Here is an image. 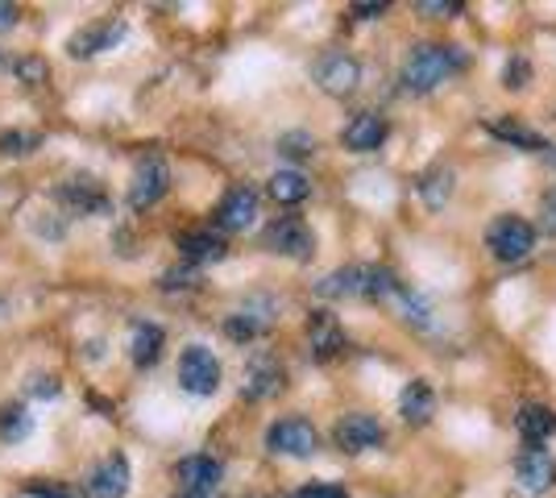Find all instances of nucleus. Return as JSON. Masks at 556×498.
Returning <instances> with one entry per match:
<instances>
[{
    "label": "nucleus",
    "instance_id": "ddd939ff",
    "mask_svg": "<svg viewBox=\"0 0 556 498\" xmlns=\"http://www.w3.org/2000/svg\"><path fill=\"white\" fill-rule=\"evenodd\" d=\"M257 220V191L254 188H232L220 208H216V225L225 233H245L250 225Z\"/></svg>",
    "mask_w": 556,
    "mask_h": 498
},
{
    "label": "nucleus",
    "instance_id": "2eb2a0df",
    "mask_svg": "<svg viewBox=\"0 0 556 498\" xmlns=\"http://www.w3.org/2000/svg\"><path fill=\"white\" fill-rule=\"evenodd\" d=\"M515 474H519V482H523L528 495H544V490H553L556 486V457L548 449L532 445V449L519 457Z\"/></svg>",
    "mask_w": 556,
    "mask_h": 498
},
{
    "label": "nucleus",
    "instance_id": "412c9836",
    "mask_svg": "<svg viewBox=\"0 0 556 498\" xmlns=\"http://www.w3.org/2000/svg\"><path fill=\"white\" fill-rule=\"evenodd\" d=\"M519 432H523L528 445H544V440L556 432V411L544 404H528L523 411H519Z\"/></svg>",
    "mask_w": 556,
    "mask_h": 498
},
{
    "label": "nucleus",
    "instance_id": "9d476101",
    "mask_svg": "<svg viewBox=\"0 0 556 498\" xmlns=\"http://www.w3.org/2000/svg\"><path fill=\"white\" fill-rule=\"evenodd\" d=\"M125 34H129V25L121 22V17L84 25L79 34H71L67 38V54L71 59H92V54H100V50H113L116 42H125Z\"/></svg>",
    "mask_w": 556,
    "mask_h": 498
},
{
    "label": "nucleus",
    "instance_id": "f704fd0d",
    "mask_svg": "<svg viewBox=\"0 0 556 498\" xmlns=\"http://www.w3.org/2000/svg\"><path fill=\"white\" fill-rule=\"evenodd\" d=\"M528 63H523V59H510L507 63V72H503V84H507V88H528Z\"/></svg>",
    "mask_w": 556,
    "mask_h": 498
},
{
    "label": "nucleus",
    "instance_id": "b1692460",
    "mask_svg": "<svg viewBox=\"0 0 556 498\" xmlns=\"http://www.w3.org/2000/svg\"><path fill=\"white\" fill-rule=\"evenodd\" d=\"M270 195L278 204H303L312 195V183L303 179L300 170H278V175H270Z\"/></svg>",
    "mask_w": 556,
    "mask_h": 498
},
{
    "label": "nucleus",
    "instance_id": "c9c22d12",
    "mask_svg": "<svg viewBox=\"0 0 556 498\" xmlns=\"http://www.w3.org/2000/svg\"><path fill=\"white\" fill-rule=\"evenodd\" d=\"M540 225H544V233H556V191L540 200Z\"/></svg>",
    "mask_w": 556,
    "mask_h": 498
},
{
    "label": "nucleus",
    "instance_id": "bb28decb",
    "mask_svg": "<svg viewBox=\"0 0 556 498\" xmlns=\"http://www.w3.org/2000/svg\"><path fill=\"white\" fill-rule=\"evenodd\" d=\"M270 329V316H254V311H232L229 320H225V332H229L232 341H254L257 332Z\"/></svg>",
    "mask_w": 556,
    "mask_h": 498
},
{
    "label": "nucleus",
    "instance_id": "f03ea898",
    "mask_svg": "<svg viewBox=\"0 0 556 498\" xmlns=\"http://www.w3.org/2000/svg\"><path fill=\"white\" fill-rule=\"evenodd\" d=\"M462 50L457 47H437V42H424L407 54V63H403V88L407 92H437L448 75L462 72Z\"/></svg>",
    "mask_w": 556,
    "mask_h": 498
},
{
    "label": "nucleus",
    "instance_id": "a878e982",
    "mask_svg": "<svg viewBox=\"0 0 556 498\" xmlns=\"http://www.w3.org/2000/svg\"><path fill=\"white\" fill-rule=\"evenodd\" d=\"M34 432V416L25 411V407H0V440H9V445H17Z\"/></svg>",
    "mask_w": 556,
    "mask_h": 498
},
{
    "label": "nucleus",
    "instance_id": "4be33fe9",
    "mask_svg": "<svg viewBox=\"0 0 556 498\" xmlns=\"http://www.w3.org/2000/svg\"><path fill=\"white\" fill-rule=\"evenodd\" d=\"M179 250H184V258L195 266V261H220L225 258V238L220 233H184L179 238Z\"/></svg>",
    "mask_w": 556,
    "mask_h": 498
},
{
    "label": "nucleus",
    "instance_id": "5701e85b",
    "mask_svg": "<svg viewBox=\"0 0 556 498\" xmlns=\"http://www.w3.org/2000/svg\"><path fill=\"white\" fill-rule=\"evenodd\" d=\"M453 170L448 166H432L424 179H419V200L428 204V208H444L448 204V195H453Z\"/></svg>",
    "mask_w": 556,
    "mask_h": 498
},
{
    "label": "nucleus",
    "instance_id": "aec40b11",
    "mask_svg": "<svg viewBox=\"0 0 556 498\" xmlns=\"http://www.w3.org/2000/svg\"><path fill=\"white\" fill-rule=\"evenodd\" d=\"M163 329L159 324H146V320H138L134 324V332H129V357L138 361V366H154L159 361V354H163Z\"/></svg>",
    "mask_w": 556,
    "mask_h": 498
},
{
    "label": "nucleus",
    "instance_id": "dca6fc26",
    "mask_svg": "<svg viewBox=\"0 0 556 498\" xmlns=\"http://www.w3.org/2000/svg\"><path fill=\"white\" fill-rule=\"evenodd\" d=\"M337 445L345 452H366V449H378L382 445V424L366 416V411H353L345 416L341 424H337Z\"/></svg>",
    "mask_w": 556,
    "mask_h": 498
},
{
    "label": "nucleus",
    "instance_id": "7ed1b4c3",
    "mask_svg": "<svg viewBox=\"0 0 556 498\" xmlns=\"http://www.w3.org/2000/svg\"><path fill=\"white\" fill-rule=\"evenodd\" d=\"M486 245L498 261H523L535 250V229L523 216H498L486 229Z\"/></svg>",
    "mask_w": 556,
    "mask_h": 498
},
{
    "label": "nucleus",
    "instance_id": "e433bc0d",
    "mask_svg": "<svg viewBox=\"0 0 556 498\" xmlns=\"http://www.w3.org/2000/svg\"><path fill=\"white\" fill-rule=\"evenodd\" d=\"M191 279H195V270H170V274H163V286L179 291V286H191Z\"/></svg>",
    "mask_w": 556,
    "mask_h": 498
},
{
    "label": "nucleus",
    "instance_id": "f3484780",
    "mask_svg": "<svg viewBox=\"0 0 556 498\" xmlns=\"http://www.w3.org/2000/svg\"><path fill=\"white\" fill-rule=\"evenodd\" d=\"M282 382H287V374H282V366H278L275 357H257L254 366H250V374H245V382H241V395L245 399H275L278 391H282Z\"/></svg>",
    "mask_w": 556,
    "mask_h": 498
},
{
    "label": "nucleus",
    "instance_id": "39448f33",
    "mask_svg": "<svg viewBox=\"0 0 556 498\" xmlns=\"http://www.w3.org/2000/svg\"><path fill=\"white\" fill-rule=\"evenodd\" d=\"M179 386L187 395H200V399L216 395L220 391V361H216V354L204 349V345H187L179 354Z\"/></svg>",
    "mask_w": 556,
    "mask_h": 498
},
{
    "label": "nucleus",
    "instance_id": "7c9ffc66",
    "mask_svg": "<svg viewBox=\"0 0 556 498\" xmlns=\"http://www.w3.org/2000/svg\"><path fill=\"white\" fill-rule=\"evenodd\" d=\"M25 391H29L34 399H59V379H54V374H38V379L25 382Z\"/></svg>",
    "mask_w": 556,
    "mask_h": 498
},
{
    "label": "nucleus",
    "instance_id": "cd10ccee",
    "mask_svg": "<svg viewBox=\"0 0 556 498\" xmlns=\"http://www.w3.org/2000/svg\"><path fill=\"white\" fill-rule=\"evenodd\" d=\"M13 72H17V79H22V84H47V79H50L47 59H38V54H25V59H17V63H13Z\"/></svg>",
    "mask_w": 556,
    "mask_h": 498
},
{
    "label": "nucleus",
    "instance_id": "0eeeda50",
    "mask_svg": "<svg viewBox=\"0 0 556 498\" xmlns=\"http://www.w3.org/2000/svg\"><path fill=\"white\" fill-rule=\"evenodd\" d=\"M316 445H320L316 427L300 420V416H287V420L270 424V432H266V449L282 452V457H312Z\"/></svg>",
    "mask_w": 556,
    "mask_h": 498
},
{
    "label": "nucleus",
    "instance_id": "393cba45",
    "mask_svg": "<svg viewBox=\"0 0 556 498\" xmlns=\"http://www.w3.org/2000/svg\"><path fill=\"white\" fill-rule=\"evenodd\" d=\"M47 142L38 129H4L0 133V154L4 158H25V154H34L38 145Z\"/></svg>",
    "mask_w": 556,
    "mask_h": 498
},
{
    "label": "nucleus",
    "instance_id": "473e14b6",
    "mask_svg": "<svg viewBox=\"0 0 556 498\" xmlns=\"http://www.w3.org/2000/svg\"><path fill=\"white\" fill-rule=\"evenodd\" d=\"M416 9L419 13H428V17H453V13H462L465 4L462 0H419Z\"/></svg>",
    "mask_w": 556,
    "mask_h": 498
},
{
    "label": "nucleus",
    "instance_id": "72a5a7b5",
    "mask_svg": "<svg viewBox=\"0 0 556 498\" xmlns=\"http://www.w3.org/2000/svg\"><path fill=\"white\" fill-rule=\"evenodd\" d=\"M29 498H75V490H67V486H54V482H29V490H25Z\"/></svg>",
    "mask_w": 556,
    "mask_h": 498
},
{
    "label": "nucleus",
    "instance_id": "a19ab883",
    "mask_svg": "<svg viewBox=\"0 0 556 498\" xmlns=\"http://www.w3.org/2000/svg\"><path fill=\"white\" fill-rule=\"evenodd\" d=\"M0 316H4V304H0Z\"/></svg>",
    "mask_w": 556,
    "mask_h": 498
},
{
    "label": "nucleus",
    "instance_id": "c85d7f7f",
    "mask_svg": "<svg viewBox=\"0 0 556 498\" xmlns=\"http://www.w3.org/2000/svg\"><path fill=\"white\" fill-rule=\"evenodd\" d=\"M494 133H498V138H503V142H515V145H528V150H548V145L540 142V138H535V133H528V129H523V125H515V120H498V125H494Z\"/></svg>",
    "mask_w": 556,
    "mask_h": 498
},
{
    "label": "nucleus",
    "instance_id": "f257e3e1",
    "mask_svg": "<svg viewBox=\"0 0 556 498\" xmlns=\"http://www.w3.org/2000/svg\"><path fill=\"white\" fill-rule=\"evenodd\" d=\"M399 286L403 283L387 266H341V270L325 274L316 283V291L325 299H394Z\"/></svg>",
    "mask_w": 556,
    "mask_h": 498
},
{
    "label": "nucleus",
    "instance_id": "58836bf2",
    "mask_svg": "<svg viewBox=\"0 0 556 498\" xmlns=\"http://www.w3.org/2000/svg\"><path fill=\"white\" fill-rule=\"evenodd\" d=\"M378 13H387V4H353V17H357V22H370Z\"/></svg>",
    "mask_w": 556,
    "mask_h": 498
},
{
    "label": "nucleus",
    "instance_id": "6e6552de",
    "mask_svg": "<svg viewBox=\"0 0 556 498\" xmlns=\"http://www.w3.org/2000/svg\"><path fill=\"white\" fill-rule=\"evenodd\" d=\"M54 200L67 208V213L75 216H100L109 213V195H104V188L96 183V179H88V175H75V179H63L59 188H54Z\"/></svg>",
    "mask_w": 556,
    "mask_h": 498
},
{
    "label": "nucleus",
    "instance_id": "1a4fd4ad",
    "mask_svg": "<svg viewBox=\"0 0 556 498\" xmlns=\"http://www.w3.org/2000/svg\"><path fill=\"white\" fill-rule=\"evenodd\" d=\"M312 75H316L320 92L328 95H349L357 92V84H362V67H357V59H349L345 50H328Z\"/></svg>",
    "mask_w": 556,
    "mask_h": 498
},
{
    "label": "nucleus",
    "instance_id": "4468645a",
    "mask_svg": "<svg viewBox=\"0 0 556 498\" xmlns=\"http://www.w3.org/2000/svg\"><path fill=\"white\" fill-rule=\"evenodd\" d=\"M387 133H391L387 117H378V113H357V117L345 125L341 142H345L349 154H374L378 145L387 142Z\"/></svg>",
    "mask_w": 556,
    "mask_h": 498
},
{
    "label": "nucleus",
    "instance_id": "20e7f679",
    "mask_svg": "<svg viewBox=\"0 0 556 498\" xmlns=\"http://www.w3.org/2000/svg\"><path fill=\"white\" fill-rule=\"evenodd\" d=\"M262 241H266L270 254H282V258H295V261H307L316 254V233L307 229V220H300V216H278V220H270Z\"/></svg>",
    "mask_w": 556,
    "mask_h": 498
},
{
    "label": "nucleus",
    "instance_id": "ea45409f",
    "mask_svg": "<svg viewBox=\"0 0 556 498\" xmlns=\"http://www.w3.org/2000/svg\"><path fill=\"white\" fill-rule=\"evenodd\" d=\"M175 498H212V495H175Z\"/></svg>",
    "mask_w": 556,
    "mask_h": 498
},
{
    "label": "nucleus",
    "instance_id": "9b49d317",
    "mask_svg": "<svg viewBox=\"0 0 556 498\" xmlns=\"http://www.w3.org/2000/svg\"><path fill=\"white\" fill-rule=\"evenodd\" d=\"M175 477L184 482V495H212L220 486V477H225V465L208 452H195V457H184L175 465Z\"/></svg>",
    "mask_w": 556,
    "mask_h": 498
},
{
    "label": "nucleus",
    "instance_id": "2f4dec72",
    "mask_svg": "<svg viewBox=\"0 0 556 498\" xmlns=\"http://www.w3.org/2000/svg\"><path fill=\"white\" fill-rule=\"evenodd\" d=\"M291 498H349V490L345 486H332V482H312V486L295 490Z\"/></svg>",
    "mask_w": 556,
    "mask_h": 498
},
{
    "label": "nucleus",
    "instance_id": "6ab92c4d",
    "mask_svg": "<svg viewBox=\"0 0 556 498\" xmlns=\"http://www.w3.org/2000/svg\"><path fill=\"white\" fill-rule=\"evenodd\" d=\"M399 411H403V420L407 424H428L432 420V411H437V395H432V386L424 379L407 382V391H403V399H399Z\"/></svg>",
    "mask_w": 556,
    "mask_h": 498
},
{
    "label": "nucleus",
    "instance_id": "423d86ee",
    "mask_svg": "<svg viewBox=\"0 0 556 498\" xmlns=\"http://www.w3.org/2000/svg\"><path fill=\"white\" fill-rule=\"evenodd\" d=\"M166 191H170V166L159 158V154H146L134 170V179H129V208H154L159 200H163Z\"/></svg>",
    "mask_w": 556,
    "mask_h": 498
},
{
    "label": "nucleus",
    "instance_id": "4c0bfd02",
    "mask_svg": "<svg viewBox=\"0 0 556 498\" xmlns=\"http://www.w3.org/2000/svg\"><path fill=\"white\" fill-rule=\"evenodd\" d=\"M17 17H22V9L4 0V4H0V29H13V25H17Z\"/></svg>",
    "mask_w": 556,
    "mask_h": 498
},
{
    "label": "nucleus",
    "instance_id": "79ce46f5",
    "mask_svg": "<svg viewBox=\"0 0 556 498\" xmlns=\"http://www.w3.org/2000/svg\"><path fill=\"white\" fill-rule=\"evenodd\" d=\"M0 63H4V54H0Z\"/></svg>",
    "mask_w": 556,
    "mask_h": 498
},
{
    "label": "nucleus",
    "instance_id": "c756f323",
    "mask_svg": "<svg viewBox=\"0 0 556 498\" xmlns=\"http://www.w3.org/2000/svg\"><path fill=\"white\" fill-rule=\"evenodd\" d=\"M278 150H282L287 158H312V154H316V142H312L307 133H287V138L278 142Z\"/></svg>",
    "mask_w": 556,
    "mask_h": 498
},
{
    "label": "nucleus",
    "instance_id": "f8f14e48",
    "mask_svg": "<svg viewBox=\"0 0 556 498\" xmlns=\"http://www.w3.org/2000/svg\"><path fill=\"white\" fill-rule=\"evenodd\" d=\"M125 490H129V461H125V452H109L92 474H88V495L125 498Z\"/></svg>",
    "mask_w": 556,
    "mask_h": 498
},
{
    "label": "nucleus",
    "instance_id": "a211bd4d",
    "mask_svg": "<svg viewBox=\"0 0 556 498\" xmlns=\"http://www.w3.org/2000/svg\"><path fill=\"white\" fill-rule=\"evenodd\" d=\"M307 341H312V354L328 361V357H337L345 349V329L328 316V311H316L312 320H307Z\"/></svg>",
    "mask_w": 556,
    "mask_h": 498
}]
</instances>
